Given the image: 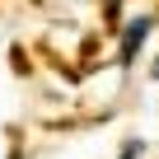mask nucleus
I'll use <instances>...</instances> for the list:
<instances>
[{
    "label": "nucleus",
    "instance_id": "f03ea898",
    "mask_svg": "<svg viewBox=\"0 0 159 159\" xmlns=\"http://www.w3.org/2000/svg\"><path fill=\"white\" fill-rule=\"evenodd\" d=\"M136 154H140V145H136V140H131V145H126V150H122V159H136Z\"/></svg>",
    "mask_w": 159,
    "mask_h": 159
},
{
    "label": "nucleus",
    "instance_id": "7ed1b4c3",
    "mask_svg": "<svg viewBox=\"0 0 159 159\" xmlns=\"http://www.w3.org/2000/svg\"><path fill=\"white\" fill-rule=\"evenodd\" d=\"M154 80H159V61H154Z\"/></svg>",
    "mask_w": 159,
    "mask_h": 159
},
{
    "label": "nucleus",
    "instance_id": "f257e3e1",
    "mask_svg": "<svg viewBox=\"0 0 159 159\" xmlns=\"http://www.w3.org/2000/svg\"><path fill=\"white\" fill-rule=\"evenodd\" d=\"M145 33H150V19H131V24H126V38H122V66H131V61H136V52H140Z\"/></svg>",
    "mask_w": 159,
    "mask_h": 159
}]
</instances>
